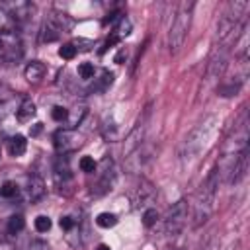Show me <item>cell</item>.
<instances>
[{"label": "cell", "instance_id": "9a60e30c", "mask_svg": "<svg viewBox=\"0 0 250 250\" xmlns=\"http://www.w3.org/2000/svg\"><path fill=\"white\" fill-rule=\"evenodd\" d=\"M96 225L98 227H102V229H111V227H115L117 225V217L113 215V213H100L98 217H96Z\"/></svg>", "mask_w": 250, "mask_h": 250}, {"label": "cell", "instance_id": "30bf717a", "mask_svg": "<svg viewBox=\"0 0 250 250\" xmlns=\"http://www.w3.org/2000/svg\"><path fill=\"white\" fill-rule=\"evenodd\" d=\"M43 193H45V184H43V180H41L39 176H33V178L29 180V188H27L29 199H31V201H37V199L43 197Z\"/></svg>", "mask_w": 250, "mask_h": 250}, {"label": "cell", "instance_id": "8992f818", "mask_svg": "<svg viewBox=\"0 0 250 250\" xmlns=\"http://www.w3.org/2000/svg\"><path fill=\"white\" fill-rule=\"evenodd\" d=\"M145 129H146V125H145V117L129 131V135L125 137V143H123V156L127 158L131 152H135V150H139L141 148V145H143V139H145Z\"/></svg>", "mask_w": 250, "mask_h": 250}, {"label": "cell", "instance_id": "7c38bea8", "mask_svg": "<svg viewBox=\"0 0 250 250\" xmlns=\"http://www.w3.org/2000/svg\"><path fill=\"white\" fill-rule=\"evenodd\" d=\"M25 148H27V141L23 135L12 137V141H10V154L12 156H21L25 152Z\"/></svg>", "mask_w": 250, "mask_h": 250}, {"label": "cell", "instance_id": "5b68a950", "mask_svg": "<svg viewBox=\"0 0 250 250\" xmlns=\"http://www.w3.org/2000/svg\"><path fill=\"white\" fill-rule=\"evenodd\" d=\"M53 141H55V148H57L59 154H66V152H70V150H74V148H78L82 145V137L76 135L72 129L57 131Z\"/></svg>", "mask_w": 250, "mask_h": 250}, {"label": "cell", "instance_id": "4fadbf2b", "mask_svg": "<svg viewBox=\"0 0 250 250\" xmlns=\"http://www.w3.org/2000/svg\"><path fill=\"white\" fill-rule=\"evenodd\" d=\"M61 29H62V27H61L55 20H49V21L45 23V27H43V41H55V39L59 37Z\"/></svg>", "mask_w": 250, "mask_h": 250}, {"label": "cell", "instance_id": "3957f363", "mask_svg": "<svg viewBox=\"0 0 250 250\" xmlns=\"http://www.w3.org/2000/svg\"><path fill=\"white\" fill-rule=\"evenodd\" d=\"M191 12H193V2H186L180 6V10L174 18V23H172L170 33H168V47H170L172 55L184 47V41L188 37L189 23H191Z\"/></svg>", "mask_w": 250, "mask_h": 250}, {"label": "cell", "instance_id": "e0dca14e", "mask_svg": "<svg viewBox=\"0 0 250 250\" xmlns=\"http://www.w3.org/2000/svg\"><path fill=\"white\" fill-rule=\"evenodd\" d=\"M23 227H25V221H23L21 215H14V217H10V221H8V230H10L12 234L20 232Z\"/></svg>", "mask_w": 250, "mask_h": 250}, {"label": "cell", "instance_id": "5bb4252c", "mask_svg": "<svg viewBox=\"0 0 250 250\" xmlns=\"http://www.w3.org/2000/svg\"><path fill=\"white\" fill-rule=\"evenodd\" d=\"M8 31H14V20H12L10 12L4 6H0V35H4Z\"/></svg>", "mask_w": 250, "mask_h": 250}, {"label": "cell", "instance_id": "d6986e66", "mask_svg": "<svg viewBox=\"0 0 250 250\" xmlns=\"http://www.w3.org/2000/svg\"><path fill=\"white\" fill-rule=\"evenodd\" d=\"M59 57H62V59H66V61L74 59V57H76V47H74V43H64V45L59 49Z\"/></svg>", "mask_w": 250, "mask_h": 250}, {"label": "cell", "instance_id": "ffe728a7", "mask_svg": "<svg viewBox=\"0 0 250 250\" xmlns=\"http://www.w3.org/2000/svg\"><path fill=\"white\" fill-rule=\"evenodd\" d=\"M94 72H96V68H94L92 62H82V64H78V74H80V78L88 80V78L94 76Z\"/></svg>", "mask_w": 250, "mask_h": 250}, {"label": "cell", "instance_id": "7a4b0ae2", "mask_svg": "<svg viewBox=\"0 0 250 250\" xmlns=\"http://www.w3.org/2000/svg\"><path fill=\"white\" fill-rule=\"evenodd\" d=\"M215 123H217V119L215 117H209L203 123H199L186 137V141L182 145V160H191V158H195L205 148V145L209 143V137H211V133L215 129Z\"/></svg>", "mask_w": 250, "mask_h": 250}, {"label": "cell", "instance_id": "ba28073f", "mask_svg": "<svg viewBox=\"0 0 250 250\" xmlns=\"http://www.w3.org/2000/svg\"><path fill=\"white\" fill-rule=\"evenodd\" d=\"M53 172H55V182H57V186L62 189L68 182H70V168H68V162H66V158H62V154L55 160V168H53Z\"/></svg>", "mask_w": 250, "mask_h": 250}, {"label": "cell", "instance_id": "d4e9b609", "mask_svg": "<svg viewBox=\"0 0 250 250\" xmlns=\"http://www.w3.org/2000/svg\"><path fill=\"white\" fill-rule=\"evenodd\" d=\"M72 227H74V219H72V217H68V215L61 217V229H64V230H72Z\"/></svg>", "mask_w": 250, "mask_h": 250}, {"label": "cell", "instance_id": "7402d4cb", "mask_svg": "<svg viewBox=\"0 0 250 250\" xmlns=\"http://www.w3.org/2000/svg\"><path fill=\"white\" fill-rule=\"evenodd\" d=\"M49 229H51V219L47 215H39L35 219V230L37 232H47Z\"/></svg>", "mask_w": 250, "mask_h": 250}, {"label": "cell", "instance_id": "8fae6325", "mask_svg": "<svg viewBox=\"0 0 250 250\" xmlns=\"http://www.w3.org/2000/svg\"><path fill=\"white\" fill-rule=\"evenodd\" d=\"M35 115V104L31 102V100H23L21 104H20V107L16 109V117L20 119V121H29L31 117Z\"/></svg>", "mask_w": 250, "mask_h": 250}, {"label": "cell", "instance_id": "ac0fdd59", "mask_svg": "<svg viewBox=\"0 0 250 250\" xmlns=\"http://www.w3.org/2000/svg\"><path fill=\"white\" fill-rule=\"evenodd\" d=\"M51 117H53L55 121H59V123H66V119H68V109L62 107V105H55L53 111H51Z\"/></svg>", "mask_w": 250, "mask_h": 250}, {"label": "cell", "instance_id": "4316f807", "mask_svg": "<svg viewBox=\"0 0 250 250\" xmlns=\"http://www.w3.org/2000/svg\"><path fill=\"white\" fill-rule=\"evenodd\" d=\"M96 250H111V248H109L107 244H98V248H96Z\"/></svg>", "mask_w": 250, "mask_h": 250}, {"label": "cell", "instance_id": "277c9868", "mask_svg": "<svg viewBox=\"0 0 250 250\" xmlns=\"http://www.w3.org/2000/svg\"><path fill=\"white\" fill-rule=\"evenodd\" d=\"M186 223H188V201L186 199H180L168 211V217H166V234L168 236L180 234L182 229L186 227Z\"/></svg>", "mask_w": 250, "mask_h": 250}, {"label": "cell", "instance_id": "83f0119b", "mask_svg": "<svg viewBox=\"0 0 250 250\" xmlns=\"http://www.w3.org/2000/svg\"><path fill=\"white\" fill-rule=\"evenodd\" d=\"M227 250H238V242H234V244H230Z\"/></svg>", "mask_w": 250, "mask_h": 250}, {"label": "cell", "instance_id": "cb8c5ba5", "mask_svg": "<svg viewBox=\"0 0 250 250\" xmlns=\"http://www.w3.org/2000/svg\"><path fill=\"white\" fill-rule=\"evenodd\" d=\"M115 31H117V33H115L117 37H123V35H127V33L131 31V21H129L127 18H121V20H119V25L115 27Z\"/></svg>", "mask_w": 250, "mask_h": 250}, {"label": "cell", "instance_id": "603a6c76", "mask_svg": "<svg viewBox=\"0 0 250 250\" xmlns=\"http://www.w3.org/2000/svg\"><path fill=\"white\" fill-rule=\"evenodd\" d=\"M80 170L86 172V174H92L96 170V160L92 156H82L80 158Z\"/></svg>", "mask_w": 250, "mask_h": 250}, {"label": "cell", "instance_id": "52a82bcc", "mask_svg": "<svg viewBox=\"0 0 250 250\" xmlns=\"http://www.w3.org/2000/svg\"><path fill=\"white\" fill-rule=\"evenodd\" d=\"M0 51H2L4 59H8V61L21 57V43H20L16 31H8V33L0 35Z\"/></svg>", "mask_w": 250, "mask_h": 250}, {"label": "cell", "instance_id": "9c48e42d", "mask_svg": "<svg viewBox=\"0 0 250 250\" xmlns=\"http://www.w3.org/2000/svg\"><path fill=\"white\" fill-rule=\"evenodd\" d=\"M45 72H47V68H45V64H43L41 61H33V62H29V64L25 66V70H23L27 82H31V84L41 82L43 76H45Z\"/></svg>", "mask_w": 250, "mask_h": 250}, {"label": "cell", "instance_id": "6da1fadb", "mask_svg": "<svg viewBox=\"0 0 250 250\" xmlns=\"http://www.w3.org/2000/svg\"><path fill=\"white\" fill-rule=\"evenodd\" d=\"M217 188H219V168H213L207 178L201 182L195 199H193V213H191V227L199 229L203 227L215 209V197H217Z\"/></svg>", "mask_w": 250, "mask_h": 250}, {"label": "cell", "instance_id": "44dd1931", "mask_svg": "<svg viewBox=\"0 0 250 250\" xmlns=\"http://www.w3.org/2000/svg\"><path fill=\"white\" fill-rule=\"evenodd\" d=\"M156 221H158V211H156V209L150 207V209H146V211L143 213V225H145V227H152Z\"/></svg>", "mask_w": 250, "mask_h": 250}, {"label": "cell", "instance_id": "2e32d148", "mask_svg": "<svg viewBox=\"0 0 250 250\" xmlns=\"http://www.w3.org/2000/svg\"><path fill=\"white\" fill-rule=\"evenodd\" d=\"M18 186H16V182H4L2 186H0V195L2 197H6V199H12V197H16L18 195Z\"/></svg>", "mask_w": 250, "mask_h": 250}, {"label": "cell", "instance_id": "484cf974", "mask_svg": "<svg viewBox=\"0 0 250 250\" xmlns=\"http://www.w3.org/2000/svg\"><path fill=\"white\" fill-rule=\"evenodd\" d=\"M123 59H127V53H125V51H121V53L115 57V62H119V64H121V62H123Z\"/></svg>", "mask_w": 250, "mask_h": 250}]
</instances>
